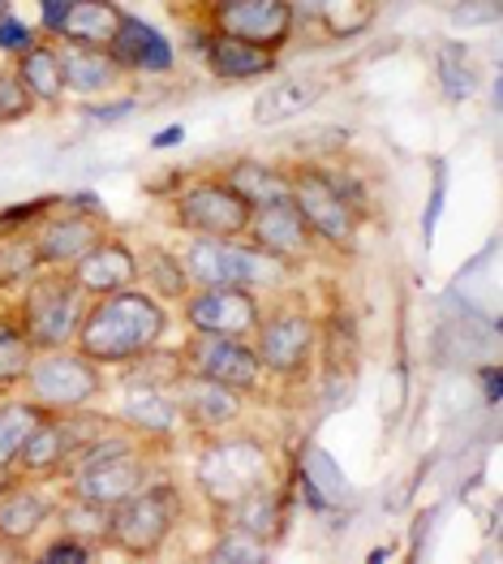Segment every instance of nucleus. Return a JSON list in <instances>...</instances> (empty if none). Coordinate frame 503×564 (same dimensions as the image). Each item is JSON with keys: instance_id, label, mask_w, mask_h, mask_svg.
<instances>
[{"instance_id": "nucleus-37", "label": "nucleus", "mask_w": 503, "mask_h": 564, "mask_svg": "<svg viewBox=\"0 0 503 564\" xmlns=\"http://www.w3.org/2000/svg\"><path fill=\"white\" fill-rule=\"evenodd\" d=\"M35 40H40V35H35L22 18H13V13L0 18V52H4V56H22Z\"/></svg>"}, {"instance_id": "nucleus-28", "label": "nucleus", "mask_w": 503, "mask_h": 564, "mask_svg": "<svg viewBox=\"0 0 503 564\" xmlns=\"http://www.w3.org/2000/svg\"><path fill=\"white\" fill-rule=\"evenodd\" d=\"M293 9H297V26L319 22L336 40H349L374 22L379 0H293Z\"/></svg>"}, {"instance_id": "nucleus-13", "label": "nucleus", "mask_w": 503, "mask_h": 564, "mask_svg": "<svg viewBox=\"0 0 503 564\" xmlns=\"http://www.w3.org/2000/svg\"><path fill=\"white\" fill-rule=\"evenodd\" d=\"M207 26L225 31L232 40L263 47V52H284L297 40V9L293 0H232L225 9H216L211 18H203Z\"/></svg>"}, {"instance_id": "nucleus-19", "label": "nucleus", "mask_w": 503, "mask_h": 564, "mask_svg": "<svg viewBox=\"0 0 503 564\" xmlns=\"http://www.w3.org/2000/svg\"><path fill=\"white\" fill-rule=\"evenodd\" d=\"M112 61L125 69V74H142V78H168L173 69H177V52L173 44L151 26V22H142L134 13H125V22H121V31L112 35Z\"/></svg>"}, {"instance_id": "nucleus-27", "label": "nucleus", "mask_w": 503, "mask_h": 564, "mask_svg": "<svg viewBox=\"0 0 503 564\" xmlns=\"http://www.w3.org/2000/svg\"><path fill=\"white\" fill-rule=\"evenodd\" d=\"M138 284L160 297L164 306H177L185 293L194 289L189 276H185V263L177 250H164V246H142L138 250Z\"/></svg>"}, {"instance_id": "nucleus-4", "label": "nucleus", "mask_w": 503, "mask_h": 564, "mask_svg": "<svg viewBox=\"0 0 503 564\" xmlns=\"http://www.w3.org/2000/svg\"><path fill=\"white\" fill-rule=\"evenodd\" d=\"M182 521L185 491L168 474H155L117 509H108V547L121 552L125 561H155L173 543Z\"/></svg>"}, {"instance_id": "nucleus-42", "label": "nucleus", "mask_w": 503, "mask_h": 564, "mask_svg": "<svg viewBox=\"0 0 503 564\" xmlns=\"http://www.w3.org/2000/svg\"><path fill=\"white\" fill-rule=\"evenodd\" d=\"M177 142H182V126H173V130L155 134V147H177Z\"/></svg>"}, {"instance_id": "nucleus-41", "label": "nucleus", "mask_w": 503, "mask_h": 564, "mask_svg": "<svg viewBox=\"0 0 503 564\" xmlns=\"http://www.w3.org/2000/svg\"><path fill=\"white\" fill-rule=\"evenodd\" d=\"M482 392H486V401H491V405L500 401V371H495V367H486V371H482Z\"/></svg>"}, {"instance_id": "nucleus-1", "label": "nucleus", "mask_w": 503, "mask_h": 564, "mask_svg": "<svg viewBox=\"0 0 503 564\" xmlns=\"http://www.w3.org/2000/svg\"><path fill=\"white\" fill-rule=\"evenodd\" d=\"M173 328V315L160 297H151L142 284L117 289L91 297L83 311V324L74 332V349L99 362L103 371L134 362L138 354L164 345V336Z\"/></svg>"}, {"instance_id": "nucleus-15", "label": "nucleus", "mask_w": 503, "mask_h": 564, "mask_svg": "<svg viewBox=\"0 0 503 564\" xmlns=\"http://www.w3.org/2000/svg\"><path fill=\"white\" fill-rule=\"evenodd\" d=\"M173 397H177L182 426L189 431V435H198V440L220 435V431L237 426L241 419H245V405H250L245 397H237V392L225 388V383H211V379L189 376V371L177 379Z\"/></svg>"}, {"instance_id": "nucleus-11", "label": "nucleus", "mask_w": 503, "mask_h": 564, "mask_svg": "<svg viewBox=\"0 0 503 564\" xmlns=\"http://www.w3.org/2000/svg\"><path fill=\"white\" fill-rule=\"evenodd\" d=\"M254 207L225 177H189L173 194V225L185 237H245Z\"/></svg>"}, {"instance_id": "nucleus-35", "label": "nucleus", "mask_w": 503, "mask_h": 564, "mask_svg": "<svg viewBox=\"0 0 503 564\" xmlns=\"http://www.w3.org/2000/svg\"><path fill=\"white\" fill-rule=\"evenodd\" d=\"M31 561L35 564H95L99 561V547L87 543V539H78V534H56V539H47L40 543L35 552H31Z\"/></svg>"}, {"instance_id": "nucleus-20", "label": "nucleus", "mask_w": 503, "mask_h": 564, "mask_svg": "<svg viewBox=\"0 0 503 564\" xmlns=\"http://www.w3.org/2000/svg\"><path fill=\"white\" fill-rule=\"evenodd\" d=\"M56 56H61V74H65V95L103 99V95L121 91V87L130 83V74L112 61L108 47L61 44V40H56Z\"/></svg>"}, {"instance_id": "nucleus-24", "label": "nucleus", "mask_w": 503, "mask_h": 564, "mask_svg": "<svg viewBox=\"0 0 503 564\" xmlns=\"http://www.w3.org/2000/svg\"><path fill=\"white\" fill-rule=\"evenodd\" d=\"M327 83L315 74H293V78H275L267 91L254 99L250 117L254 126H284V121H297L310 104H319Z\"/></svg>"}, {"instance_id": "nucleus-12", "label": "nucleus", "mask_w": 503, "mask_h": 564, "mask_svg": "<svg viewBox=\"0 0 503 564\" xmlns=\"http://www.w3.org/2000/svg\"><path fill=\"white\" fill-rule=\"evenodd\" d=\"M182 319L189 332H216V336H241L250 340L263 319V293L237 289V284H203L189 289L182 302Z\"/></svg>"}, {"instance_id": "nucleus-30", "label": "nucleus", "mask_w": 503, "mask_h": 564, "mask_svg": "<svg viewBox=\"0 0 503 564\" xmlns=\"http://www.w3.org/2000/svg\"><path fill=\"white\" fill-rule=\"evenodd\" d=\"M44 414L47 410L31 405L26 397H0V474L13 470V462H18V453H22L26 435H31V426L40 423Z\"/></svg>"}, {"instance_id": "nucleus-6", "label": "nucleus", "mask_w": 503, "mask_h": 564, "mask_svg": "<svg viewBox=\"0 0 503 564\" xmlns=\"http://www.w3.org/2000/svg\"><path fill=\"white\" fill-rule=\"evenodd\" d=\"M87 302L91 297L78 289L69 268H40L18 289L13 319L35 349H61V345H74V332L83 324Z\"/></svg>"}, {"instance_id": "nucleus-14", "label": "nucleus", "mask_w": 503, "mask_h": 564, "mask_svg": "<svg viewBox=\"0 0 503 564\" xmlns=\"http://www.w3.org/2000/svg\"><path fill=\"white\" fill-rule=\"evenodd\" d=\"M245 241L259 246L263 254H272L288 268H302L319 254V237L310 234V225L302 220V212L293 207V198H275V203H263L254 207L250 216V229H245Z\"/></svg>"}, {"instance_id": "nucleus-16", "label": "nucleus", "mask_w": 503, "mask_h": 564, "mask_svg": "<svg viewBox=\"0 0 503 564\" xmlns=\"http://www.w3.org/2000/svg\"><path fill=\"white\" fill-rule=\"evenodd\" d=\"M216 525H237L254 539H263L267 547H275L284 534H288V521H293V478H272L263 487H254L250 496L232 500L229 509L211 513Z\"/></svg>"}, {"instance_id": "nucleus-32", "label": "nucleus", "mask_w": 503, "mask_h": 564, "mask_svg": "<svg viewBox=\"0 0 503 564\" xmlns=\"http://www.w3.org/2000/svg\"><path fill=\"white\" fill-rule=\"evenodd\" d=\"M31 358H35V345L18 328L13 311H0V397H13L22 388Z\"/></svg>"}, {"instance_id": "nucleus-5", "label": "nucleus", "mask_w": 503, "mask_h": 564, "mask_svg": "<svg viewBox=\"0 0 503 564\" xmlns=\"http://www.w3.org/2000/svg\"><path fill=\"white\" fill-rule=\"evenodd\" d=\"M284 173H288V198L302 212V220L310 225V234L319 237L322 250L358 254L367 212L345 194L336 173L327 169V160H302V164H288Z\"/></svg>"}, {"instance_id": "nucleus-34", "label": "nucleus", "mask_w": 503, "mask_h": 564, "mask_svg": "<svg viewBox=\"0 0 503 564\" xmlns=\"http://www.w3.org/2000/svg\"><path fill=\"white\" fill-rule=\"evenodd\" d=\"M52 518H61V530H65V534H78V539H87L95 547H108V509H95L87 500L61 496V505H56Z\"/></svg>"}, {"instance_id": "nucleus-25", "label": "nucleus", "mask_w": 503, "mask_h": 564, "mask_svg": "<svg viewBox=\"0 0 503 564\" xmlns=\"http://www.w3.org/2000/svg\"><path fill=\"white\" fill-rule=\"evenodd\" d=\"M435 83H439V95L448 104H464L482 91L486 83V69H482V56L464 40H439L435 44Z\"/></svg>"}, {"instance_id": "nucleus-44", "label": "nucleus", "mask_w": 503, "mask_h": 564, "mask_svg": "<svg viewBox=\"0 0 503 564\" xmlns=\"http://www.w3.org/2000/svg\"><path fill=\"white\" fill-rule=\"evenodd\" d=\"M225 4H232V0H198V18H211V13L225 9Z\"/></svg>"}, {"instance_id": "nucleus-17", "label": "nucleus", "mask_w": 503, "mask_h": 564, "mask_svg": "<svg viewBox=\"0 0 503 564\" xmlns=\"http://www.w3.org/2000/svg\"><path fill=\"white\" fill-rule=\"evenodd\" d=\"M198 22H203V18H198ZM194 35H198L194 44L203 52L207 74L220 78V83H259V78H272L275 69H280V56H275V52H263V47L245 44V40H232V35L207 26V22H203V31H194Z\"/></svg>"}, {"instance_id": "nucleus-2", "label": "nucleus", "mask_w": 503, "mask_h": 564, "mask_svg": "<svg viewBox=\"0 0 503 564\" xmlns=\"http://www.w3.org/2000/svg\"><path fill=\"white\" fill-rule=\"evenodd\" d=\"M280 478V457L275 444L259 431H245L237 423L220 435L198 440V457H194V487L207 505V513L229 509L232 500L250 496L254 487Z\"/></svg>"}, {"instance_id": "nucleus-9", "label": "nucleus", "mask_w": 503, "mask_h": 564, "mask_svg": "<svg viewBox=\"0 0 503 564\" xmlns=\"http://www.w3.org/2000/svg\"><path fill=\"white\" fill-rule=\"evenodd\" d=\"M177 354H182L189 376L225 383V388H232L245 401H267V383L272 379H267V371H263V362H259V354H254L250 340H241V336H216V332H189L182 345H177Z\"/></svg>"}, {"instance_id": "nucleus-38", "label": "nucleus", "mask_w": 503, "mask_h": 564, "mask_svg": "<svg viewBox=\"0 0 503 564\" xmlns=\"http://www.w3.org/2000/svg\"><path fill=\"white\" fill-rule=\"evenodd\" d=\"M439 177H435V186H430V203H426V220H422V237L430 241L435 237V220H439V212H444V186H448V177H444V164L435 169Z\"/></svg>"}, {"instance_id": "nucleus-10", "label": "nucleus", "mask_w": 503, "mask_h": 564, "mask_svg": "<svg viewBox=\"0 0 503 564\" xmlns=\"http://www.w3.org/2000/svg\"><path fill=\"white\" fill-rule=\"evenodd\" d=\"M26 229L44 268H74L112 225L99 212V198H69V203L44 207Z\"/></svg>"}, {"instance_id": "nucleus-31", "label": "nucleus", "mask_w": 503, "mask_h": 564, "mask_svg": "<svg viewBox=\"0 0 503 564\" xmlns=\"http://www.w3.org/2000/svg\"><path fill=\"white\" fill-rule=\"evenodd\" d=\"M121 371V388H177V379L185 376V362L177 349H164V345H155V349H146V354H138L134 362H125V367H117Z\"/></svg>"}, {"instance_id": "nucleus-43", "label": "nucleus", "mask_w": 503, "mask_h": 564, "mask_svg": "<svg viewBox=\"0 0 503 564\" xmlns=\"http://www.w3.org/2000/svg\"><path fill=\"white\" fill-rule=\"evenodd\" d=\"M160 4H168L173 13H198V0H160Z\"/></svg>"}, {"instance_id": "nucleus-23", "label": "nucleus", "mask_w": 503, "mask_h": 564, "mask_svg": "<svg viewBox=\"0 0 503 564\" xmlns=\"http://www.w3.org/2000/svg\"><path fill=\"white\" fill-rule=\"evenodd\" d=\"M125 13H130V9H125L121 0H74L69 13L61 18V26H56L52 40H61V44L108 47L112 44V35L121 31Z\"/></svg>"}, {"instance_id": "nucleus-3", "label": "nucleus", "mask_w": 503, "mask_h": 564, "mask_svg": "<svg viewBox=\"0 0 503 564\" xmlns=\"http://www.w3.org/2000/svg\"><path fill=\"white\" fill-rule=\"evenodd\" d=\"M259 362L280 388H306L319 376V315L302 297H275L250 336Z\"/></svg>"}, {"instance_id": "nucleus-21", "label": "nucleus", "mask_w": 503, "mask_h": 564, "mask_svg": "<svg viewBox=\"0 0 503 564\" xmlns=\"http://www.w3.org/2000/svg\"><path fill=\"white\" fill-rule=\"evenodd\" d=\"M52 513H56V500H47L40 482L13 474V478L0 487V539H9V543H18V547H31V543L44 534V525L52 521Z\"/></svg>"}, {"instance_id": "nucleus-7", "label": "nucleus", "mask_w": 503, "mask_h": 564, "mask_svg": "<svg viewBox=\"0 0 503 564\" xmlns=\"http://www.w3.org/2000/svg\"><path fill=\"white\" fill-rule=\"evenodd\" d=\"M177 254H182L185 276H189L194 289H203V284H237V289L267 293V289H280L284 276L293 272L288 263L263 254L245 237H185V246Z\"/></svg>"}, {"instance_id": "nucleus-45", "label": "nucleus", "mask_w": 503, "mask_h": 564, "mask_svg": "<svg viewBox=\"0 0 503 564\" xmlns=\"http://www.w3.org/2000/svg\"><path fill=\"white\" fill-rule=\"evenodd\" d=\"M4 13H13V0H0V18H4Z\"/></svg>"}, {"instance_id": "nucleus-8", "label": "nucleus", "mask_w": 503, "mask_h": 564, "mask_svg": "<svg viewBox=\"0 0 503 564\" xmlns=\"http://www.w3.org/2000/svg\"><path fill=\"white\" fill-rule=\"evenodd\" d=\"M103 388H108V371L87 354H78L74 345H61V349H35L18 392L47 414H69V410L95 405Z\"/></svg>"}, {"instance_id": "nucleus-39", "label": "nucleus", "mask_w": 503, "mask_h": 564, "mask_svg": "<svg viewBox=\"0 0 503 564\" xmlns=\"http://www.w3.org/2000/svg\"><path fill=\"white\" fill-rule=\"evenodd\" d=\"M138 112V99L134 95H125V99H117V104H112V108H99V104H87V108H83V117H87V121H121V117H134Z\"/></svg>"}, {"instance_id": "nucleus-36", "label": "nucleus", "mask_w": 503, "mask_h": 564, "mask_svg": "<svg viewBox=\"0 0 503 564\" xmlns=\"http://www.w3.org/2000/svg\"><path fill=\"white\" fill-rule=\"evenodd\" d=\"M31 112H35V99L18 83V74H13V69H0V126L26 121Z\"/></svg>"}, {"instance_id": "nucleus-18", "label": "nucleus", "mask_w": 503, "mask_h": 564, "mask_svg": "<svg viewBox=\"0 0 503 564\" xmlns=\"http://www.w3.org/2000/svg\"><path fill=\"white\" fill-rule=\"evenodd\" d=\"M69 276L78 281V289L87 297H103V293H117V289H130L138 284V246H130L117 229L95 241L91 250L69 268Z\"/></svg>"}, {"instance_id": "nucleus-40", "label": "nucleus", "mask_w": 503, "mask_h": 564, "mask_svg": "<svg viewBox=\"0 0 503 564\" xmlns=\"http://www.w3.org/2000/svg\"><path fill=\"white\" fill-rule=\"evenodd\" d=\"M69 4H74V0H40V26H44V35H47V40L56 35V26H61V18L69 13Z\"/></svg>"}, {"instance_id": "nucleus-33", "label": "nucleus", "mask_w": 503, "mask_h": 564, "mask_svg": "<svg viewBox=\"0 0 503 564\" xmlns=\"http://www.w3.org/2000/svg\"><path fill=\"white\" fill-rule=\"evenodd\" d=\"M203 561L207 564H267L272 561V547H267L263 539L237 530V525H216V539L207 543Z\"/></svg>"}, {"instance_id": "nucleus-22", "label": "nucleus", "mask_w": 503, "mask_h": 564, "mask_svg": "<svg viewBox=\"0 0 503 564\" xmlns=\"http://www.w3.org/2000/svg\"><path fill=\"white\" fill-rule=\"evenodd\" d=\"M117 423L125 431H134L138 440L151 444H168L182 431V414H177V397L173 388H121V410Z\"/></svg>"}, {"instance_id": "nucleus-29", "label": "nucleus", "mask_w": 503, "mask_h": 564, "mask_svg": "<svg viewBox=\"0 0 503 564\" xmlns=\"http://www.w3.org/2000/svg\"><path fill=\"white\" fill-rule=\"evenodd\" d=\"M220 177H225L250 207H263V203H275V198H288V173H284L280 164L254 160V155L232 160Z\"/></svg>"}, {"instance_id": "nucleus-26", "label": "nucleus", "mask_w": 503, "mask_h": 564, "mask_svg": "<svg viewBox=\"0 0 503 564\" xmlns=\"http://www.w3.org/2000/svg\"><path fill=\"white\" fill-rule=\"evenodd\" d=\"M18 74V83L26 87V95L35 99V108H56L65 99V74H61V56H56V40L40 35L22 56H13L9 65Z\"/></svg>"}]
</instances>
